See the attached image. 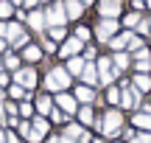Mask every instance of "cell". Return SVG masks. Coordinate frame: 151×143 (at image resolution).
<instances>
[{
	"label": "cell",
	"mask_w": 151,
	"mask_h": 143,
	"mask_svg": "<svg viewBox=\"0 0 151 143\" xmlns=\"http://www.w3.org/2000/svg\"><path fill=\"white\" fill-rule=\"evenodd\" d=\"M70 82H73V76L67 73V67H50L45 73V93H50V95L65 93L70 87Z\"/></svg>",
	"instance_id": "6da1fadb"
},
{
	"label": "cell",
	"mask_w": 151,
	"mask_h": 143,
	"mask_svg": "<svg viewBox=\"0 0 151 143\" xmlns=\"http://www.w3.org/2000/svg\"><path fill=\"white\" fill-rule=\"evenodd\" d=\"M11 82L20 84V87H25L28 93H31V90L39 84V73H37V67H34V65H22L20 70L11 73Z\"/></svg>",
	"instance_id": "7a4b0ae2"
},
{
	"label": "cell",
	"mask_w": 151,
	"mask_h": 143,
	"mask_svg": "<svg viewBox=\"0 0 151 143\" xmlns=\"http://www.w3.org/2000/svg\"><path fill=\"white\" fill-rule=\"evenodd\" d=\"M120 126H123V115H120V110H106L101 115V132L106 135V138H115V135L120 132Z\"/></svg>",
	"instance_id": "3957f363"
},
{
	"label": "cell",
	"mask_w": 151,
	"mask_h": 143,
	"mask_svg": "<svg viewBox=\"0 0 151 143\" xmlns=\"http://www.w3.org/2000/svg\"><path fill=\"white\" fill-rule=\"evenodd\" d=\"M98 84L101 87H112V82L118 79L115 73V65H112V56H98Z\"/></svg>",
	"instance_id": "277c9868"
},
{
	"label": "cell",
	"mask_w": 151,
	"mask_h": 143,
	"mask_svg": "<svg viewBox=\"0 0 151 143\" xmlns=\"http://www.w3.org/2000/svg\"><path fill=\"white\" fill-rule=\"evenodd\" d=\"M45 22H48V28H53V25H65V22H67L65 0H53V3H48V9H45Z\"/></svg>",
	"instance_id": "5b68a950"
},
{
	"label": "cell",
	"mask_w": 151,
	"mask_h": 143,
	"mask_svg": "<svg viewBox=\"0 0 151 143\" xmlns=\"http://www.w3.org/2000/svg\"><path fill=\"white\" fill-rule=\"evenodd\" d=\"M115 34H118V20H106V17H101V22L95 25V39L109 45V39H112Z\"/></svg>",
	"instance_id": "8992f818"
},
{
	"label": "cell",
	"mask_w": 151,
	"mask_h": 143,
	"mask_svg": "<svg viewBox=\"0 0 151 143\" xmlns=\"http://www.w3.org/2000/svg\"><path fill=\"white\" fill-rule=\"evenodd\" d=\"M53 104L59 107L62 112H67V115H76V112H78V101H76V95L67 93V90H65V93H56V95H53Z\"/></svg>",
	"instance_id": "52a82bcc"
},
{
	"label": "cell",
	"mask_w": 151,
	"mask_h": 143,
	"mask_svg": "<svg viewBox=\"0 0 151 143\" xmlns=\"http://www.w3.org/2000/svg\"><path fill=\"white\" fill-rule=\"evenodd\" d=\"M120 9H123V0H98V14L106 20H118Z\"/></svg>",
	"instance_id": "ba28073f"
},
{
	"label": "cell",
	"mask_w": 151,
	"mask_h": 143,
	"mask_svg": "<svg viewBox=\"0 0 151 143\" xmlns=\"http://www.w3.org/2000/svg\"><path fill=\"white\" fill-rule=\"evenodd\" d=\"M20 56H22V62H25V65H37V62H42L45 51H42V45H37V42H28L25 48L20 51Z\"/></svg>",
	"instance_id": "9c48e42d"
},
{
	"label": "cell",
	"mask_w": 151,
	"mask_h": 143,
	"mask_svg": "<svg viewBox=\"0 0 151 143\" xmlns=\"http://www.w3.org/2000/svg\"><path fill=\"white\" fill-rule=\"evenodd\" d=\"M120 107H123V110H134V107H140V90L120 87Z\"/></svg>",
	"instance_id": "30bf717a"
},
{
	"label": "cell",
	"mask_w": 151,
	"mask_h": 143,
	"mask_svg": "<svg viewBox=\"0 0 151 143\" xmlns=\"http://www.w3.org/2000/svg\"><path fill=\"white\" fill-rule=\"evenodd\" d=\"M53 95L50 93H42V95H37V98H34V110H37V115H45L48 118L50 112H53Z\"/></svg>",
	"instance_id": "8fae6325"
},
{
	"label": "cell",
	"mask_w": 151,
	"mask_h": 143,
	"mask_svg": "<svg viewBox=\"0 0 151 143\" xmlns=\"http://www.w3.org/2000/svg\"><path fill=\"white\" fill-rule=\"evenodd\" d=\"M84 48V42L81 39H76V37H67L65 42H62V48H59V56L62 59H70V56H78V51Z\"/></svg>",
	"instance_id": "7c38bea8"
},
{
	"label": "cell",
	"mask_w": 151,
	"mask_h": 143,
	"mask_svg": "<svg viewBox=\"0 0 151 143\" xmlns=\"http://www.w3.org/2000/svg\"><path fill=\"white\" fill-rule=\"evenodd\" d=\"M31 129H34V143H39L48 135V129H50V121L45 115H37V118H31Z\"/></svg>",
	"instance_id": "4fadbf2b"
},
{
	"label": "cell",
	"mask_w": 151,
	"mask_h": 143,
	"mask_svg": "<svg viewBox=\"0 0 151 143\" xmlns=\"http://www.w3.org/2000/svg\"><path fill=\"white\" fill-rule=\"evenodd\" d=\"M25 28H31V31H37V34H42L45 28H48V22H45V11H28V22H25Z\"/></svg>",
	"instance_id": "5bb4252c"
},
{
	"label": "cell",
	"mask_w": 151,
	"mask_h": 143,
	"mask_svg": "<svg viewBox=\"0 0 151 143\" xmlns=\"http://www.w3.org/2000/svg\"><path fill=\"white\" fill-rule=\"evenodd\" d=\"M73 95H76V101H78V104H95V90L90 87V84H78V87L73 90Z\"/></svg>",
	"instance_id": "9a60e30c"
},
{
	"label": "cell",
	"mask_w": 151,
	"mask_h": 143,
	"mask_svg": "<svg viewBox=\"0 0 151 143\" xmlns=\"http://www.w3.org/2000/svg\"><path fill=\"white\" fill-rule=\"evenodd\" d=\"M0 59H3V67H6L9 73H14V70H20V67H22V56L17 53V51H11V48L6 51Z\"/></svg>",
	"instance_id": "2e32d148"
},
{
	"label": "cell",
	"mask_w": 151,
	"mask_h": 143,
	"mask_svg": "<svg viewBox=\"0 0 151 143\" xmlns=\"http://www.w3.org/2000/svg\"><path fill=\"white\" fill-rule=\"evenodd\" d=\"M78 79H81V84H90V87H95V84H98V65H95V62H87Z\"/></svg>",
	"instance_id": "e0dca14e"
},
{
	"label": "cell",
	"mask_w": 151,
	"mask_h": 143,
	"mask_svg": "<svg viewBox=\"0 0 151 143\" xmlns=\"http://www.w3.org/2000/svg\"><path fill=\"white\" fill-rule=\"evenodd\" d=\"M132 59H134V67H137V73H148V70H151V53H148L146 48H140L134 56H132Z\"/></svg>",
	"instance_id": "ac0fdd59"
},
{
	"label": "cell",
	"mask_w": 151,
	"mask_h": 143,
	"mask_svg": "<svg viewBox=\"0 0 151 143\" xmlns=\"http://www.w3.org/2000/svg\"><path fill=\"white\" fill-rule=\"evenodd\" d=\"M76 118H78L81 126H90V124H95V112H92V104H81L78 112H76Z\"/></svg>",
	"instance_id": "d6986e66"
},
{
	"label": "cell",
	"mask_w": 151,
	"mask_h": 143,
	"mask_svg": "<svg viewBox=\"0 0 151 143\" xmlns=\"http://www.w3.org/2000/svg\"><path fill=\"white\" fill-rule=\"evenodd\" d=\"M65 11H67V20H81L84 3H81V0H65Z\"/></svg>",
	"instance_id": "ffe728a7"
},
{
	"label": "cell",
	"mask_w": 151,
	"mask_h": 143,
	"mask_svg": "<svg viewBox=\"0 0 151 143\" xmlns=\"http://www.w3.org/2000/svg\"><path fill=\"white\" fill-rule=\"evenodd\" d=\"M84 65H87V59L84 56H70V59L65 62V67H67V73H70V76H81V70H84Z\"/></svg>",
	"instance_id": "44dd1931"
},
{
	"label": "cell",
	"mask_w": 151,
	"mask_h": 143,
	"mask_svg": "<svg viewBox=\"0 0 151 143\" xmlns=\"http://www.w3.org/2000/svg\"><path fill=\"white\" fill-rule=\"evenodd\" d=\"M129 62H132V56H129V51H118V53L112 56V65H115V73H123L126 67H129Z\"/></svg>",
	"instance_id": "7402d4cb"
},
{
	"label": "cell",
	"mask_w": 151,
	"mask_h": 143,
	"mask_svg": "<svg viewBox=\"0 0 151 143\" xmlns=\"http://www.w3.org/2000/svg\"><path fill=\"white\" fill-rule=\"evenodd\" d=\"M129 37H132V31H120V34H115L112 39H109V48L118 53V51H126V45H129Z\"/></svg>",
	"instance_id": "603a6c76"
},
{
	"label": "cell",
	"mask_w": 151,
	"mask_h": 143,
	"mask_svg": "<svg viewBox=\"0 0 151 143\" xmlns=\"http://www.w3.org/2000/svg\"><path fill=\"white\" fill-rule=\"evenodd\" d=\"M17 112H20L22 121H31L34 115H37V110H34V101L25 98V101H17Z\"/></svg>",
	"instance_id": "cb8c5ba5"
},
{
	"label": "cell",
	"mask_w": 151,
	"mask_h": 143,
	"mask_svg": "<svg viewBox=\"0 0 151 143\" xmlns=\"http://www.w3.org/2000/svg\"><path fill=\"white\" fill-rule=\"evenodd\" d=\"M132 87L140 90V93H148V90H151V76H148V73H137V76L132 79Z\"/></svg>",
	"instance_id": "d4e9b609"
},
{
	"label": "cell",
	"mask_w": 151,
	"mask_h": 143,
	"mask_svg": "<svg viewBox=\"0 0 151 143\" xmlns=\"http://www.w3.org/2000/svg\"><path fill=\"white\" fill-rule=\"evenodd\" d=\"M14 11H17V6L11 3V0H0V22L14 20Z\"/></svg>",
	"instance_id": "484cf974"
},
{
	"label": "cell",
	"mask_w": 151,
	"mask_h": 143,
	"mask_svg": "<svg viewBox=\"0 0 151 143\" xmlns=\"http://www.w3.org/2000/svg\"><path fill=\"white\" fill-rule=\"evenodd\" d=\"M132 124H134V126H140L143 132H148V129H151V112H137V115L132 118Z\"/></svg>",
	"instance_id": "4316f807"
},
{
	"label": "cell",
	"mask_w": 151,
	"mask_h": 143,
	"mask_svg": "<svg viewBox=\"0 0 151 143\" xmlns=\"http://www.w3.org/2000/svg\"><path fill=\"white\" fill-rule=\"evenodd\" d=\"M48 37L53 39V42H65L67 39V28L65 25H53V28H48Z\"/></svg>",
	"instance_id": "83f0119b"
},
{
	"label": "cell",
	"mask_w": 151,
	"mask_h": 143,
	"mask_svg": "<svg viewBox=\"0 0 151 143\" xmlns=\"http://www.w3.org/2000/svg\"><path fill=\"white\" fill-rule=\"evenodd\" d=\"M140 48H143V37L132 31V37H129V45H126V51H129V53H137Z\"/></svg>",
	"instance_id": "f1b7e54d"
},
{
	"label": "cell",
	"mask_w": 151,
	"mask_h": 143,
	"mask_svg": "<svg viewBox=\"0 0 151 143\" xmlns=\"http://www.w3.org/2000/svg\"><path fill=\"white\" fill-rule=\"evenodd\" d=\"M81 132H84V129H81V124H67V126H65V138H73L76 143H78Z\"/></svg>",
	"instance_id": "f546056e"
},
{
	"label": "cell",
	"mask_w": 151,
	"mask_h": 143,
	"mask_svg": "<svg viewBox=\"0 0 151 143\" xmlns=\"http://www.w3.org/2000/svg\"><path fill=\"white\" fill-rule=\"evenodd\" d=\"M140 20H143V17L137 14V11H129V14L123 17V25H126V28L132 31V28H137V25H140Z\"/></svg>",
	"instance_id": "4dcf8cb0"
},
{
	"label": "cell",
	"mask_w": 151,
	"mask_h": 143,
	"mask_svg": "<svg viewBox=\"0 0 151 143\" xmlns=\"http://www.w3.org/2000/svg\"><path fill=\"white\" fill-rule=\"evenodd\" d=\"M73 37L76 39H81V42H90V39H92V31H90V28H87V25H76V34H73Z\"/></svg>",
	"instance_id": "1f68e13d"
},
{
	"label": "cell",
	"mask_w": 151,
	"mask_h": 143,
	"mask_svg": "<svg viewBox=\"0 0 151 143\" xmlns=\"http://www.w3.org/2000/svg\"><path fill=\"white\" fill-rule=\"evenodd\" d=\"M67 118H70V115H67V112H62L59 107H53V112H50V115H48V121H50V124H65Z\"/></svg>",
	"instance_id": "d6a6232c"
},
{
	"label": "cell",
	"mask_w": 151,
	"mask_h": 143,
	"mask_svg": "<svg viewBox=\"0 0 151 143\" xmlns=\"http://www.w3.org/2000/svg\"><path fill=\"white\" fill-rule=\"evenodd\" d=\"M106 104H120V87H106Z\"/></svg>",
	"instance_id": "836d02e7"
},
{
	"label": "cell",
	"mask_w": 151,
	"mask_h": 143,
	"mask_svg": "<svg viewBox=\"0 0 151 143\" xmlns=\"http://www.w3.org/2000/svg\"><path fill=\"white\" fill-rule=\"evenodd\" d=\"M39 45H42L45 53H56V42H53L50 37H42V42H39Z\"/></svg>",
	"instance_id": "e575fe53"
},
{
	"label": "cell",
	"mask_w": 151,
	"mask_h": 143,
	"mask_svg": "<svg viewBox=\"0 0 151 143\" xmlns=\"http://www.w3.org/2000/svg\"><path fill=\"white\" fill-rule=\"evenodd\" d=\"M9 84H11V73L9 70H0V87L9 90Z\"/></svg>",
	"instance_id": "d590c367"
},
{
	"label": "cell",
	"mask_w": 151,
	"mask_h": 143,
	"mask_svg": "<svg viewBox=\"0 0 151 143\" xmlns=\"http://www.w3.org/2000/svg\"><path fill=\"white\" fill-rule=\"evenodd\" d=\"M20 132H14V129H6V143H20Z\"/></svg>",
	"instance_id": "8d00e7d4"
},
{
	"label": "cell",
	"mask_w": 151,
	"mask_h": 143,
	"mask_svg": "<svg viewBox=\"0 0 151 143\" xmlns=\"http://www.w3.org/2000/svg\"><path fill=\"white\" fill-rule=\"evenodd\" d=\"M132 143H151V135L148 132H140V135H134V140Z\"/></svg>",
	"instance_id": "74e56055"
},
{
	"label": "cell",
	"mask_w": 151,
	"mask_h": 143,
	"mask_svg": "<svg viewBox=\"0 0 151 143\" xmlns=\"http://www.w3.org/2000/svg\"><path fill=\"white\" fill-rule=\"evenodd\" d=\"M84 59H87V62L95 59V48H92V45H87V48H84Z\"/></svg>",
	"instance_id": "f35d334b"
},
{
	"label": "cell",
	"mask_w": 151,
	"mask_h": 143,
	"mask_svg": "<svg viewBox=\"0 0 151 143\" xmlns=\"http://www.w3.org/2000/svg\"><path fill=\"white\" fill-rule=\"evenodd\" d=\"M78 143H92V135H90V132H81V138H78Z\"/></svg>",
	"instance_id": "ab89813d"
},
{
	"label": "cell",
	"mask_w": 151,
	"mask_h": 143,
	"mask_svg": "<svg viewBox=\"0 0 151 143\" xmlns=\"http://www.w3.org/2000/svg\"><path fill=\"white\" fill-rule=\"evenodd\" d=\"M6 51H9V42H6V39L0 37V53H6Z\"/></svg>",
	"instance_id": "60d3db41"
},
{
	"label": "cell",
	"mask_w": 151,
	"mask_h": 143,
	"mask_svg": "<svg viewBox=\"0 0 151 143\" xmlns=\"http://www.w3.org/2000/svg\"><path fill=\"white\" fill-rule=\"evenodd\" d=\"M0 143H6V129H0Z\"/></svg>",
	"instance_id": "b9f144b4"
},
{
	"label": "cell",
	"mask_w": 151,
	"mask_h": 143,
	"mask_svg": "<svg viewBox=\"0 0 151 143\" xmlns=\"http://www.w3.org/2000/svg\"><path fill=\"white\" fill-rule=\"evenodd\" d=\"M62 143H76L73 138H65V135H62Z\"/></svg>",
	"instance_id": "7bdbcfd3"
},
{
	"label": "cell",
	"mask_w": 151,
	"mask_h": 143,
	"mask_svg": "<svg viewBox=\"0 0 151 143\" xmlns=\"http://www.w3.org/2000/svg\"><path fill=\"white\" fill-rule=\"evenodd\" d=\"M81 3H84V9H87V6H92V3H95V0H81Z\"/></svg>",
	"instance_id": "ee69618b"
},
{
	"label": "cell",
	"mask_w": 151,
	"mask_h": 143,
	"mask_svg": "<svg viewBox=\"0 0 151 143\" xmlns=\"http://www.w3.org/2000/svg\"><path fill=\"white\" fill-rule=\"evenodd\" d=\"M11 3H14V6H17V9H22V0H11Z\"/></svg>",
	"instance_id": "f6af8a7d"
},
{
	"label": "cell",
	"mask_w": 151,
	"mask_h": 143,
	"mask_svg": "<svg viewBox=\"0 0 151 143\" xmlns=\"http://www.w3.org/2000/svg\"><path fill=\"white\" fill-rule=\"evenodd\" d=\"M39 3H53V0H39Z\"/></svg>",
	"instance_id": "bcb514c9"
},
{
	"label": "cell",
	"mask_w": 151,
	"mask_h": 143,
	"mask_svg": "<svg viewBox=\"0 0 151 143\" xmlns=\"http://www.w3.org/2000/svg\"><path fill=\"white\" fill-rule=\"evenodd\" d=\"M92 143H104V140H92Z\"/></svg>",
	"instance_id": "7dc6e473"
}]
</instances>
